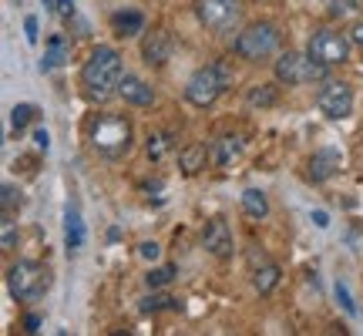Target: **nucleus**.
I'll return each mask as SVG.
<instances>
[{"instance_id": "17", "label": "nucleus", "mask_w": 363, "mask_h": 336, "mask_svg": "<svg viewBox=\"0 0 363 336\" xmlns=\"http://www.w3.org/2000/svg\"><path fill=\"white\" fill-rule=\"evenodd\" d=\"M65 242L71 252L84 246V222H81V212L74 206H67L65 212Z\"/></svg>"}, {"instance_id": "11", "label": "nucleus", "mask_w": 363, "mask_h": 336, "mask_svg": "<svg viewBox=\"0 0 363 336\" xmlns=\"http://www.w3.org/2000/svg\"><path fill=\"white\" fill-rule=\"evenodd\" d=\"M142 61L148 67H165L172 61V38L169 30H162V27H155L152 34H145L142 40Z\"/></svg>"}, {"instance_id": "20", "label": "nucleus", "mask_w": 363, "mask_h": 336, "mask_svg": "<svg viewBox=\"0 0 363 336\" xmlns=\"http://www.w3.org/2000/svg\"><path fill=\"white\" fill-rule=\"evenodd\" d=\"M279 81L276 84H256V88H249L246 94V104L249 108H272V104H279Z\"/></svg>"}, {"instance_id": "1", "label": "nucleus", "mask_w": 363, "mask_h": 336, "mask_svg": "<svg viewBox=\"0 0 363 336\" xmlns=\"http://www.w3.org/2000/svg\"><path fill=\"white\" fill-rule=\"evenodd\" d=\"M121 78H125L121 54L108 44H98L81 67V91H84L88 101H108L111 94H118Z\"/></svg>"}, {"instance_id": "8", "label": "nucleus", "mask_w": 363, "mask_h": 336, "mask_svg": "<svg viewBox=\"0 0 363 336\" xmlns=\"http://www.w3.org/2000/svg\"><path fill=\"white\" fill-rule=\"evenodd\" d=\"M350 47H353L350 34H343L337 27H320V30H313L306 51H310L316 61L337 67V65H347V61H350Z\"/></svg>"}, {"instance_id": "25", "label": "nucleus", "mask_w": 363, "mask_h": 336, "mask_svg": "<svg viewBox=\"0 0 363 336\" xmlns=\"http://www.w3.org/2000/svg\"><path fill=\"white\" fill-rule=\"evenodd\" d=\"M175 279V266H162V269H152L145 276V286L148 289H162V286H169Z\"/></svg>"}, {"instance_id": "12", "label": "nucleus", "mask_w": 363, "mask_h": 336, "mask_svg": "<svg viewBox=\"0 0 363 336\" xmlns=\"http://www.w3.org/2000/svg\"><path fill=\"white\" fill-rule=\"evenodd\" d=\"M340 152L337 148H316L310 155V162H306V179L310 181H326V179H333L340 172Z\"/></svg>"}, {"instance_id": "33", "label": "nucleus", "mask_w": 363, "mask_h": 336, "mask_svg": "<svg viewBox=\"0 0 363 336\" xmlns=\"http://www.w3.org/2000/svg\"><path fill=\"white\" fill-rule=\"evenodd\" d=\"M34 142H38V148H44V152H48V145H51V135H48L44 128H38V131H34Z\"/></svg>"}, {"instance_id": "14", "label": "nucleus", "mask_w": 363, "mask_h": 336, "mask_svg": "<svg viewBox=\"0 0 363 336\" xmlns=\"http://www.w3.org/2000/svg\"><path fill=\"white\" fill-rule=\"evenodd\" d=\"M208 162H212V148H206L202 142L185 145V148L179 152V168L185 172V175H199Z\"/></svg>"}, {"instance_id": "34", "label": "nucleus", "mask_w": 363, "mask_h": 336, "mask_svg": "<svg viewBox=\"0 0 363 336\" xmlns=\"http://www.w3.org/2000/svg\"><path fill=\"white\" fill-rule=\"evenodd\" d=\"M313 222H316V229H326V225H330V215H326L323 208H316V212H313Z\"/></svg>"}, {"instance_id": "23", "label": "nucleus", "mask_w": 363, "mask_h": 336, "mask_svg": "<svg viewBox=\"0 0 363 336\" xmlns=\"http://www.w3.org/2000/svg\"><path fill=\"white\" fill-rule=\"evenodd\" d=\"M34 115H38V108L34 104H13L11 111V128L13 131H24L30 121H34Z\"/></svg>"}, {"instance_id": "31", "label": "nucleus", "mask_w": 363, "mask_h": 336, "mask_svg": "<svg viewBox=\"0 0 363 336\" xmlns=\"http://www.w3.org/2000/svg\"><path fill=\"white\" fill-rule=\"evenodd\" d=\"M350 40H353V44H357V47H360V51H363V17H360V21H357V24H353V30H350Z\"/></svg>"}, {"instance_id": "26", "label": "nucleus", "mask_w": 363, "mask_h": 336, "mask_svg": "<svg viewBox=\"0 0 363 336\" xmlns=\"http://www.w3.org/2000/svg\"><path fill=\"white\" fill-rule=\"evenodd\" d=\"M0 206H4V215H13V212L21 208V189H13V185H4Z\"/></svg>"}, {"instance_id": "30", "label": "nucleus", "mask_w": 363, "mask_h": 336, "mask_svg": "<svg viewBox=\"0 0 363 336\" xmlns=\"http://www.w3.org/2000/svg\"><path fill=\"white\" fill-rule=\"evenodd\" d=\"M24 30H27V40H30V44H38V17H27Z\"/></svg>"}, {"instance_id": "10", "label": "nucleus", "mask_w": 363, "mask_h": 336, "mask_svg": "<svg viewBox=\"0 0 363 336\" xmlns=\"http://www.w3.org/2000/svg\"><path fill=\"white\" fill-rule=\"evenodd\" d=\"M202 246H206L208 256L216 259H229L235 252V239H233V229L225 219H208L206 229H202Z\"/></svg>"}, {"instance_id": "27", "label": "nucleus", "mask_w": 363, "mask_h": 336, "mask_svg": "<svg viewBox=\"0 0 363 336\" xmlns=\"http://www.w3.org/2000/svg\"><path fill=\"white\" fill-rule=\"evenodd\" d=\"M169 148H172V138H169V135H152V138H148V158H155V162L165 155Z\"/></svg>"}, {"instance_id": "35", "label": "nucleus", "mask_w": 363, "mask_h": 336, "mask_svg": "<svg viewBox=\"0 0 363 336\" xmlns=\"http://www.w3.org/2000/svg\"><path fill=\"white\" fill-rule=\"evenodd\" d=\"M24 330H27V333H38V330H40V316H34V313H30V316L24 320Z\"/></svg>"}, {"instance_id": "7", "label": "nucleus", "mask_w": 363, "mask_h": 336, "mask_svg": "<svg viewBox=\"0 0 363 336\" xmlns=\"http://www.w3.org/2000/svg\"><path fill=\"white\" fill-rule=\"evenodd\" d=\"M242 0H195V17L208 34H233L239 21H242Z\"/></svg>"}, {"instance_id": "16", "label": "nucleus", "mask_w": 363, "mask_h": 336, "mask_svg": "<svg viewBox=\"0 0 363 336\" xmlns=\"http://www.w3.org/2000/svg\"><path fill=\"white\" fill-rule=\"evenodd\" d=\"M279 276H283V272H279L276 262H262V266H256V269H252V286H256V293H259V296H269L272 289L279 286Z\"/></svg>"}, {"instance_id": "2", "label": "nucleus", "mask_w": 363, "mask_h": 336, "mask_svg": "<svg viewBox=\"0 0 363 336\" xmlns=\"http://www.w3.org/2000/svg\"><path fill=\"white\" fill-rule=\"evenodd\" d=\"M235 81V71H233V61L229 57H219L212 61L208 67H199L189 84H185V101L195 104V108H212V104L222 98V91L233 88Z\"/></svg>"}, {"instance_id": "22", "label": "nucleus", "mask_w": 363, "mask_h": 336, "mask_svg": "<svg viewBox=\"0 0 363 336\" xmlns=\"http://www.w3.org/2000/svg\"><path fill=\"white\" fill-rule=\"evenodd\" d=\"M363 13V0H330V17L343 21V17H357Z\"/></svg>"}, {"instance_id": "3", "label": "nucleus", "mask_w": 363, "mask_h": 336, "mask_svg": "<svg viewBox=\"0 0 363 336\" xmlns=\"http://www.w3.org/2000/svg\"><path fill=\"white\" fill-rule=\"evenodd\" d=\"M88 142L101 158H125L131 152V121L125 115L104 111L91 121Z\"/></svg>"}, {"instance_id": "13", "label": "nucleus", "mask_w": 363, "mask_h": 336, "mask_svg": "<svg viewBox=\"0 0 363 336\" xmlns=\"http://www.w3.org/2000/svg\"><path fill=\"white\" fill-rule=\"evenodd\" d=\"M118 94H121L128 104H135V108H152V104H155V91H152V84H145V81L135 78V74H125V78H121Z\"/></svg>"}, {"instance_id": "6", "label": "nucleus", "mask_w": 363, "mask_h": 336, "mask_svg": "<svg viewBox=\"0 0 363 336\" xmlns=\"http://www.w3.org/2000/svg\"><path fill=\"white\" fill-rule=\"evenodd\" d=\"M48 286H51V272H48V266H40L34 259H21V262H13L7 269V289H11V296L17 303L44 296Z\"/></svg>"}, {"instance_id": "28", "label": "nucleus", "mask_w": 363, "mask_h": 336, "mask_svg": "<svg viewBox=\"0 0 363 336\" xmlns=\"http://www.w3.org/2000/svg\"><path fill=\"white\" fill-rule=\"evenodd\" d=\"M0 229H4V249H13V246H17V225H13V215H4Z\"/></svg>"}, {"instance_id": "15", "label": "nucleus", "mask_w": 363, "mask_h": 336, "mask_svg": "<svg viewBox=\"0 0 363 336\" xmlns=\"http://www.w3.org/2000/svg\"><path fill=\"white\" fill-rule=\"evenodd\" d=\"M111 27H115L118 38H135V34H142L145 30V13L138 11H118L111 17Z\"/></svg>"}, {"instance_id": "32", "label": "nucleus", "mask_w": 363, "mask_h": 336, "mask_svg": "<svg viewBox=\"0 0 363 336\" xmlns=\"http://www.w3.org/2000/svg\"><path fill=\"white\" fill-rule=\"evenodd\" d=\"M138 252H142L145 259H158V252H162V249H158L155 242H142V249H138Z\"/></svg>"}, {"instance_id": "24", "label": "nucleus", "mask_w": 363, "mask_h": 336, "mask_svg": "<svg viewBox=\"0 0 363 336\" xmlns=\"http://www.w3.org/2000/svg\"><path fill=\"white\" fill-rule=\"evenodd\" d=\"M175 306H179V299H172V296H162V293H155V289H152V296H145V299H142V313L175 310Z\"/></svg>"}, {"instance_id": "4", "label": "nucleus", "mask_w": 363, "mask_h": 336, "mask_svg": "<svg viewBox=\"0 0 363 336\" xmlns=\"http://www.w3.org/2000/svg\"><path fill=\"white\" fill-rule=\"evenodd\" d=\"M279 27L272 24V21H256V24L242 27L233 40V51L235 57H242V61H252V65H259V61H269L272 54L279 51Z\"/></svg>"}, {"instance_id": "19", "label": "nucleus", "mask_w": 363, "mask_h": 336, "mask_svg": "<svg viewBox=\"0 0 363 336\" xmlns=\"http://www.w3.org/2000/svg\"><path fill=\"white\" fill-rule=\"evenodd\" d=\"M239 152H242V138L239 135H222L219 142L212 145V162L216 165H229L233 158H239Z\"/></svg>"}, {"instance_id": "5", "label": "nucleus", "mask_w": 363, "mask_h": 336, "mask_svg": "<svg viewBox=\"0 0 363 336\" xmlns=\"http://www.w3.org/2000/svg\"><path fill=\"white\" fill-rule=\"evenodd\" d=\"M276 81L286 84V88H299V84H316V81H326V71L330 65L323 61H316L310 51L299 54V51H286L279 54V61H276Z\"/></svg>"}, {"instance_id": "21", "label": "nucleus", "mask_w": 363, "mask_h": 336, "mask_svg": "<svg viewBox=\"0 0 363 336\" xmlns=\"http://www.w3.org/2000/svg\"><path fill=\"white\" fill-rule=\"evenodd\" d=\"M242 212H246L249 219H266V215H269V198H266V192L246 189V192H242Z\"/></svg>"}, {"instance_id": "9", "label": "nucleus", "mask_w": 363, "mask_h": 336, "mask_svg": "<svg viewBox=\"0 0 363 336\" xmlns=\"http://www.w3.org/2000/svg\"><path fill=\"white\" fill-rule=\"evenodd\" d=\"M316 108L330 121H343L353 115V88L347 81H323V88L316 94Z\"/></svg>"}, {"instance_id": "18", "label": "nucleus", "mask_w": 363, "mask_h": 336, "mask_svg": "<svg viewBox=\"0 0 363 336\" xmlns=\"http://www.w3.org/2000/svg\"><path fill=\"white\" fill-rule=\"evenodd\" d=\"M71 57V47H67L65 34H54L48 40V51H44V61H40V71H51V67H61Z\"/></svg>"}, {"instance_id": "29", "label": "nucleus", "mask_w": 363, "mask_h": 336, "mask_svg": "<svg viewBox=\"0 0 363 336\" xmlns=\"http://www.w3.org/2000/svg\"><path fill=\"white\" fill-rule=\"evenodd\" d=\"M337 299H340V306L350 313V316H357V303H353V296H350V289H347V283H337Z\"/></svg>"}]
</instances>
